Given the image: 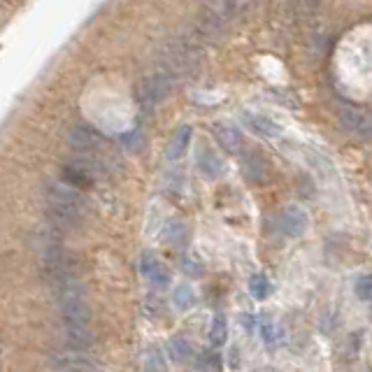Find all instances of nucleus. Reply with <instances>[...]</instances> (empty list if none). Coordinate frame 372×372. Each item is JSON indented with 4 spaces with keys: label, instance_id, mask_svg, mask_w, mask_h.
<instances>
[{
    "label": "nucleus",
    "instance_id": "nucleus-12",
    "mask_svg": "<svg viewBox=\"0 0 372 372\" xmlns=\"http://www.w3.org/2000/svg\"><path fill=\"white\" fill-rule=\"evenodd\" d=\"M170 358H173V361H177V363L191 361V358H193V347L188 345V340L179 338V335L170 340Z\"/></svg>",
    "mask_w": 372,
    "mask_h": 372
},
{
    "label": "nucleus",
    "instance_id": "nucleus-16",
    "mask_svg": "<svg viewBox=\"0 0 372 372\" xmlns=\"http://www.w3.org/2000/svg\"><path fill=\"white\" fill-rule=\"evenodd\" d=\"M354 291H356L358 300H363V303H368L370 296H372V284H370V275H361L356 280V284H354Z\"/></svg>",
    "mask_w": 372,
    "mask_h": 372
},
{
    "label": "nucleus",
    "instance_id": "nucleus-6",
    "mask_svg": "<svg viewBox=\"0 0 372 372\" xmlns=\"http://www.w3.org/2000/svg\"><path fill=\"white\" fill-rule=\"evenodd\" d=\"M140 270H142V275L151 282V284H156V286H165L170 282L168 268H165V265L158 261L156 256H151V253H145V256H142Z\"/></svg>",
    "mask_w": 372,
    "mask_h": 372
},
{
    "label": "nucleus",
    "instance_id": "nucleus-9",
    "mask_svg": "<svg viewBox=\"0 0 372 372\" xmlns=\"http://www.w3.org/2000/svg\"><path fill=\"white\" fill-rule=\"evenodd\" d=\"M191 138H193V128L191 126H182L179 131L173 135V140H170V145H168V158H170V161H177V158L184 156L188 145H191Z\"/></svg>",
    "mask_w": 372,
    "mask_h": 372
},
{
    "label": "nucleus",
    "instance_id": "nucleus-3",
    "mask_svg": "<svg viewBox=\"0 0 372 372\" xmlns=\"http://www.w3.org/2000/svg\"><path fill=\"white\" fill-rule=\"evenodd\" d=\"M249 5L242 3H212L203 10L200 14L198 31L203 38H219L226 28L240 16V12H245Z\"/></svg>",
    "mask_w": 372,
    "mask_h": 372
},
{
    "label": "nucleus",
    "instance_id": "nucleus-8",
    "mask_svg": "<svg viewBox=\"0 0 372 372\" xmlns=\"http://www.w3.org/2000/svg\"><path fill=\"white\" fill-rule=\"evenodd\" d=\"M198 168H200V173H203V177H208V179H216L221 173H223V163H221V158L216 156V151L214 149H200L198 153Z\"/></svg>",
    "mask_w": 372,
    "mask_h": 372
},
{
    "label": "nucleus",
    "instance_id": "nucleus-17",
    "mask_svg": "<svg viewBox=\"0 0 372 372\" xmlns=\"http://www.w3.org/2000/svg\"><path fill=\"white\" fill-rule=\"evenodd\" d=\"M198 368L200 370H205V372H216V370H221V361H219V356L216 354H205V356H200L198 358Z\"/></svg>",
    "mask_w": 372,
    "mask_h": 372
},
{
    "label": "nucleus",
    "instance_id": "nucleus-5",
    "mask_svg": "<svg viewBox=\"0 0 372 372\" xmlns=\"http://www.w3.org/2000/svg\"><path fill=\"white\" fill-rule=\"evenodd\" d=\"M280 228L284 230L288 238H300L310 228V214L303 208H298V205H291V208H286L280 214Z\"/></svg>",
    "mask_w": 372,
    "mask_h": 372
},
{
    "label": "nucleus",
    "instance_id": "nucleus-7",
    "mask_svg": "<svg viewBox=\"0 0 372 372\" xmlns=\"http://www.w3.org/2000/svg\"><path fill=\"white\" fill-rule=\"evenodd\" d=\"M247 123V128H251L256 135H263V138H277L282 135V126L277 121H273L270 116H263V114H245L242 116Z\"/></svg>",
    "mask_w": 372,
    "mask_h": 372
},
{
    "label": "nucleus",
    "instance_id": "nucleus-21",
    "mask_svg": "<svg viewBox=\"0 0 372 372\" xmlns=\"http://www.w3.org/2000/svg\"><path fill=\"white\" fill-rule=\"evenodd\" d=\"M242 323H245L247 328H251V326H253V319H251V317H245V319H242Z\"/></svg>",
    "mask_w": 372,
    "mask_h": 372
},
{
    "label": "nucleus",
    "instance_id": "nucleus-20",
    "mask_svg": "<svg viewBox=\"0 0 372 372\" xmlns=\"http://www.w3.org/2000/svg\"><path fill=\"white\" fill-rule=\"evenodd\" d=\"M261 340L268 342V345L275 340V326L268 321V319H265V321H261Z\"/></svg>",
    "mask_w": 372,
    "mask_h": 372
},
{
    "label": "nucleus",
    "instance_id": "nucleus-4",
    "mask_svg": "<svg viewBox=\"0 0 372 372\" xmlns=\"http://www.w3.org/2000/svg\"><path fill=\"white\" fill-rule=\"evenodd\" d=\"M175 84H177V79L168 73L151 75L138 84V88H135V98H138V103L142 105L145 110H153L158 103H163V100L170 96V91L175 88Z\"/></svg>",
    "mask_w": 372,
    "mask_h": 372
},
{
    "label": "nucleus",
    "instance_id": "nucleus-11",
    "mask_svg": "<svg viewBox=\"0 0 372 372\" xmlns=\"http://www.w3.org/2000/svg\"><path fill=\"white\" fill-rule=\"evenodd\" d=\"M342 123H345L351 133H358V135H363V138H368L370 119L363 114L361 110H345L342 112Z\"/></svg>",
    "mask_w": 372,
    "mask_h": 372
},
{
    "label": "nucleus",
    "instance_id": "nucleus-10",
    "mask_svg": "<svg viewBox=\"0 0 372 372\" xmlns=\"http://www.w3.org/2000/svg\"><path fill=\"white\" fill-rule=\"evenodd\" d=\"M214 135H216V140H219V145L228 153H238L242 149V135H240L238 128H230V126H223V123H216Z\"/></svg>",
    "mask_w": 372,
    "mask_h": 372
},
{
    "label": "nucleus",
    "instance_id": "nucleus-18",
    "mask_svg": "<svg viewBox=\"0 0 372 372\" xmlns=\"http://www.w3.org/2000/svg\"><path fill=\"white\" fill-rule=\"evenodd\" d=\"M121 142H123V147H128V149H142L145 147V138H142V133L140 131H131V133H126L121 138Z\"/></svg>",
    "mask_w": 372,
    "mask_h": 372
},
{
    "label": "nucleus",
    "instance_id": "nucleus-2",
    "mask_svg": "<svg viewBox=\"0 0 372 372\" xmlns=\"http://www.w3.org/2000/svg\"><path fill=\"white\" fill-rule=\"evenodd\" d=\"M68 142L82 156V161L93 165L96 170H103L105 163L112 161L108 140L88 126H75L68 135Z\"/></svg>",
    "mask_w": 372,
    "mask_h": 372
},
{
    "label": "nucleus",
    "instance_id": "nucleus-13",
    "mask_svg": "<svg viewBox=\"0 0 372 372\" xmlns=\"http://www.w3.org/2000/svg\"><path fill=\"white\" fill-rule=\"evenodd\" d=\"M226 338H228V321L223 314H216L214 321H212V328H210V342L214 347H221V345H226Z\"/></svg>",
    "mask_w": 372,
    "mask_h": 372
},
{
    "label": "nucleus",
    "instance_id": "nucleus-14",
    "mask_svg": "<svg viewBox=\"0 0 372 372\" xmlns=\"http://www.w3.org/2000/svg\"><path fill=\"white\" fill-rule=\"evenodd\" d=\"M173 303H175L177 310L186 312V310H191V307L196 305V293H193L188 286H177L175 296H173Z\"/></svg>",
    "mask_w": 372,
    "mask_h": 372
},
{
    "label": "nucleus",
    "instance_id": "nucleus-15",
    "mask_svg": "<svg viewBox=\"0 0 372 372\" xmlns=\"http://www.w3.org/2000/svg\"><path fill=\"white\" fill-rule=\"evenodd\" d=\"M249 288H251L253 298H258V300L268 298V293H270V280H268L265 275H253Z\"/></svg>",
    "mask_w": 372,
    "mask_h": 372
},
{
    "label": "nucleus",
    "instance_id": "nucleus-19",
    "mask_svg": "<svg viewBox=\"0 0 372 372\" xmlns=\"http://www.w3.org/2000/svg\"><path fill=\"white\" fill-rule=\"evenodd\" d=\"M168 238H170V242H179L182 238H184V223H179V221L170 223V226H168Z\"/></svg>",
    "mask_w": 372,
    "mask_h": 372
},
{
    "label": "nucleus",
    "instance_id": "nucleus-1",
    "mask_svg": "<svg viewBox=\"0 0 372 372\" xmlns=\"http://www.w3.org/2000/svg\"><path fill=\"white\" fill-rule=\"evenodd\" d=\"M47 212L51 221L63 230H73L82 226L86 219V200L82 198L79 191L66 186L63 182H51L45 188Z\"/></svg>",
    "mask_w": 372,
    "mask_h": 372
}]
</instances>
